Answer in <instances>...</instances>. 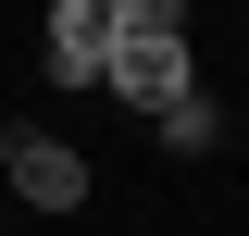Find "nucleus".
Listing matches in <instances>:
<instances>
[{
	"label": "nucleus",
	"instance_id": "6",
	"mask_svg": "<svg viewBox=\"0 0 249 236\" xmlns=\"http://www.w3.org/2000/svg\"><path fill=\"white\" fill-rule=\"evenodd\" d=\"M0 149H13V124H0Z\"/></svg>",
	"mask_w": 249,
	"mask_h": 236
},
{
	"label": "nucleus",
	"instance_id": "2",
	"mask_svg": "<svg viewBox=\"0 0 249 236\" xmlns=\"http://www.w3.org/2000/svg\"><path fill=\"white\" fill-rule=\"evenodd\" d=\"M0 186H13V211H75V199H88V162H75L62 137H25V124H13Z\"/></svg>",
	"mask_w": 249,
	"mask_h": 236
},
{
	"label": "nucleus",
	"instance_id": "4",
	"mask_svg": "<svg viewBox=\"0 0 249 236\" xmlns=\"http://www.w3.org/2000/svg\"><path fill=\"white\" fill-rule=\"evenodd\" d=\"M162 149H187V162H199V149H224V112H212V100H199V87H175V100H162Z\"/></svg>",
	"mask_w": 249,
	"mask_h": 236
},
{
	"label": "nucleus",
	"instance_id": "1",
	"mask_svg": "<svg viewBox=\"0 0 249 236\" xmlns=\"http://www.w3.org/2000/svg\"><path fill=\"white\" fill-rule=\"evenodd\" d=\"M175 87H199V62H187V25H175V37L112 25V50H100V100H124V112H162Z\"/></svg>",
	"mask_w": 249,
	"mask_h": 236
},
{
	"label": "nucleus",
	"instance_id": "5",
	"mask_svg": "<svg viewBox=\"0 0 249 236\" xmlns=\"http://www.w3.org/2000/svg\"><path fill=\"white\" fill-rule=\"evenodd\" d=\"M112 25H150V37H175V25H187V0H112Z\"/></svg>",
	"mask_w": 249,
	"mask_h": 236
},
{
	"label": "nucleus",
	"instance_id": "3",
	"mask_svg": "<svg viewBox=\"0 0 249 236\" xmlns=\"http://www.w3.org/2000/svg\"><path fill=\"white\" fill-rule=\"evenodd\" d=\"M50 75L62 87H100V50H112V0H50Z\"/></svg>",
	"mask_w": 249,
	"mask_h": 236
}]
</instances>
